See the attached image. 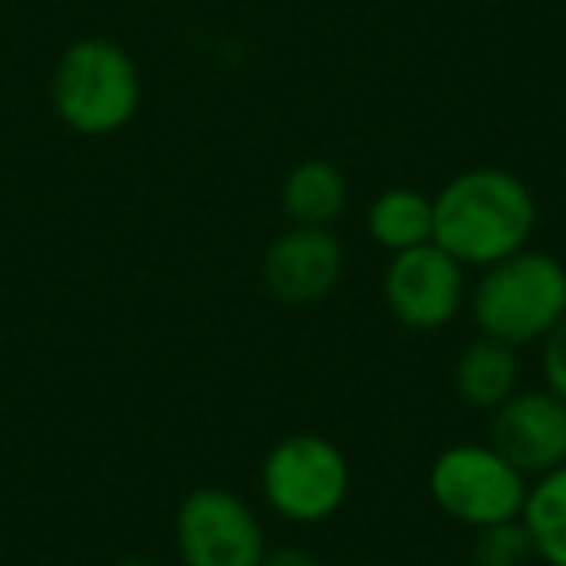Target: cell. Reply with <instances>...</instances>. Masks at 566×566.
Masks as SVG:
<instances>
[{
    "label": "cell",
    "mask_w": 566,
    "mask_h": 566,
    "mask_svg": "<svg viewBox=\"0 0 566 566\" xmlns=\"http://www.w3.org/2000/svg\"><path fill=\"white\" fill-rule=\"evenodd\" d=\"M431 241L470 272L527 249L539 229V202L509 167H465L431 195Z\"/></svg>",
    "instance_id": "obj_1"
},
{
    "label": "cell",
    "mask_w": 566,
    "mask_h": 566,
    "mask_svg": "<svg viewBox=\"0 0 566 566\" xmlns=\"http://www.w3.org/2000/svg\"><path fill=\"white\" fill-rule=\"evenodd\" d=\"M473 326L485 338L512 349L539 346L566 315V264L547 249H520L512 256L478 268L465 300Z\"/></svg>",
    "instance_id": "obj_2"
},
{
    "label": "cell",
    "mask_w": 566,
    "mask_h": 566,
    "mask_svg": "<svg viewBox=\"0 0 566 566\" xmlns=\"http://www.w3.org/2000/svg\"><path fill=\"white\" fill-rule=\"evenodd\" d=\"M51 109L74 136H117L140 113L144 78L133 51L105 35L66 43L51 71Z\"/></svg>",
    "instance_id": "obj_3"
},
{
    "label": "cell",
    "mask_w": 566,
    "mask_h": 566,
    "mask_svg": "<svg viewBox=\"0 0 566 566\" xmlns=\"http://www.w3.org/2000/svg\"><path fill=\"white\" fill-rule=\"evenodd\" d=\"M354 470L346 450L315 431L283 434L260 458V496L275 520L292 527H318L349 501Z\"/></svg>",
    "instance_id": "obj_4"
},
{
    "label": "cell",
    "mask_w": 566,
    "mask_h": 566,
    "mask_svg": "<svg viewBox=\"0 0 566 566\" xmlns=\"http://www.w3.org/2000/svg\"><path fill=\"white\" fill-rule=\"evenodd\" d=\"M532 481L493 442H450L427 470V496L454 524L489 527L520 520Z\"/></svg>",
    "instance_id": "obj_5"
},
{
    "label": "cell",
    "mask_w": 566,
    "mask_h": 566,
    "mask_svg": "<svg viewBox=\"0 0 566 566\" xmlns=\"http://www.w3.org/2000/svg\"><path fill=\"white\" fill-rule=\"evenodd\" d=\"M179 566H260L268 535L249 496L226 485H198L175 509Z\"/></svg>",
    "instance_id": "obj_6"
},
{
    "label": "cell",
    "mask_w": 566,
    "mask_h": 566,
    "mask_svg": "<svg viewBox=\"0 0 566 566\" xmlns=\"http://www.w3.org/2000/svg\"><path fill=\"white\" fill-rule=\"evenodd\" d=\"M385 307L403 331L439 334L465 311L470 300V268L458 264L434 241L392 252L380 272Z\"/></svg>",
    "instance_id": "obj_7"
},
{
    "label": "cell",
    "mask_w": 566,
    "mask_h": 566,
    "mask_svg": "<svg viewBox=\"0 0 566 566\" xmlns=\"http://www.w3.org/2000/svg\"><path fill=\"white\" fill-rule=\"evenodd\" d=\"M346 275V249L334 229L287 226L260 260L264 292L283 307H315Z\"/></svg>",
    "instance_id": "obj_8"
},
{
    "label": "cell",
    "mask_w": 566,
    "mask_h": 566,
    "mask_svg": "<svg viewBox=\"0 0 566 566\" xmlns=\"http://www.w3.org/2000/svg\"><path fill=\"white\" fill-rule=\"evenodd\" d=\"M489 442L527 481L566 465V400L551 388H516L489 411Z\"/></svg>",
    "instance_id": "obj_9"
},
{
    "label": "cell",
    "mask_w": 566,
    "mask_h": 566,
    "mask_svg": "<svg viewBox=\"0 0 566 566\" xmlns=\"http://www.w3.org/2000/svg\"><path fill=\"white\" fill-rule=\"evenodd\" d=\"M450 380H454V396L465 403V408L489 416V411L501 408L516 388H524L520 349L478 334L470 346H462Z\"/></svg>",
    "instance_id": "obj_10"
},
{
    "label": "cell",
    "mask_w": 566,
    "mask_h": 566,
    "mask_svg": "<svg viewBox=\"0 0 566 566\" xmlns=\"http://www.w3.org/2000/svg\"><path fill=\"white\" fill-rule=\"evenodd\" d=\"M349 206V179L334 159H300L280 182V210L287 226L331 229Z\"/></svg>",
    "instance_id": "obj_11"
},
{
    "label": "cell",
    "mask_w": 566,
    "mask_h": 566,
    "mask_svg": "<svg viewBox=\"0 0 566 566\" xmlns=\"http://www.w3.org/2000/svg\"><path fill=\"white\" fill-rule=\"evenodd\" d=\"M434 229V206L431 195L416 187H385L365 210V233L377 249H385L388 256L416 244L431 241Z\"/></svg>",
    "instance_id": "obj_12"
},
{
    "label": "cell",
    "mask_w": 566,
    "mask_h": 566,
    "mask_svg": "<svg viewBox=\"0 0 566 566\" xmlns=\"http://www.w3.org/2000/svg\"><path fill=\"white\" fill-rule=\"evenodd\" d=\"M520 524L527 527V539L543 566H566V465L527 485Z\"/></svg>",
    "instance_id": "obj_13"
},
{
    "label": "cell",
    "mask_w": 566,
    "mask_h": 566,
    "mask_svg": "<svg viewBox=\"0 0 566 566\" xmlns=\"http://www.w3.org/2000/svg\"><path fill=\"white\" fill-rule=\"evenodd\" d=\"M470 563L473 566H527L535 563L532 539L520 520H504V524H489L473 532L470 543Z\"/></svg>",
    "instance_id": "obj_14"
},
{
    "label": "cell",
    "mask_w": 566,
    "mask_h": 566,
    "mask_svg": "<svg viewBox=\"0 0 566 566\" xmlns=\"http://www.w3.org/2000/svg\"><path fill=\"white\" fill-rule=\"evenodd\" d=\"M539 373L543 388H551L558 400H566V315L539 342Z\"/></svg>",
    "instance_id": "obj_15"
},
{
    "label": "cell",
    "mask_w": 566,
    "mask_h": 566,
    "mask_svg": "<svg viewBox=\"0 0 566 566\" xmlns=\"http://www.w3.org/2000/svg\"><path fill=\"white\" fill-rule=\"evenodd\" d=\"M260 566H326V558L318 551L303 547V543H268Z\"/></svg>",
    "instance_id": "obj_16"
},
{
    "label": "cell",
    "mask_w": 566,
    "mask_h": 566,
    "mask_svg": "<svg viewBox=\"0 0 566 566\" xmlns=\"http://www.w3.org/2000/svg\"><path fill=\"white\" fill-rule=\"evenodd\" d=\"M117 566H164L159 558H148V555H133V558H120Z\"/></svg>",
    "instance_id": "obj_17"
},
{
    "label": "cell",
    "mask_w": 566,
    "mask_h": 566,
    "mask_svg": "<svg viewBox=\"0 0 566 566\" xmlns=\"http://www.w3.org/2000/svg\"><path fill=\"white\" fill-rule=\"evenodd\" d=\"M365 566H385V563H365Z\"/></svg>",
    "instance_id": "obj_18"
}]
</instances>
